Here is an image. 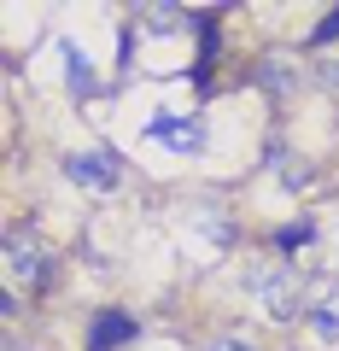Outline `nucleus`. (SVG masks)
Returning a JSON list of instances; mask_svg holds the SVG:
<instances>
[{
	"label": "nucleus",
	"mask_w": 339,
	"mask_h": 351,
	"mask_svg": "<svg viewBox=\"0 0 339 351\" xmlns=\"http://www.w3.org/2000/svg\"><path fill=\"white\" fill-rule=\"evenodd\" d=\"M0 252H6V276H12L18 287H53V252L41 246L36 234H24V228H6Z\"/></svg>",
	"instance_id": "f257e3e1"
},
{
	"label": "nucleus",
	"mask_w": 339,
	"mask_h": 351,
	"mask_svg": "<svg viewBox=\"0 0 339 351\" xmlns=\"http://www.w3.org/2000/svg\"><path fill=\"white\" fill-rule=\"evenodd\" d=\"M258 76L269 82V94H292V71H287V64H264Z\"/></svg>",
	"instance_id": "6e6552de"
},
{
	"label": "nucleus",
	"mask_w": 339,
	"mask_h": 351,
	"mask_svg": "<svg viewBox=\"0 0 339 351\" xmlns=\"http://www.w3.org/2000/svg\"><path fill=\"white\" fill-rule=\"evenodd\" d=\"M310 240H316V223H287V228L275 234V246L292 252V246H310Z\"/></svg>",
	"instance_id": "0eeeda50"
},
{
	"label": "nucleus",
	"mask_w": 339,
	"mask_h": 351,
	"mask_svg": "<svg viewBox=\"0 0 339 351\" xmlns=\"http://www.w3.org/2000/svg\"><path fill=\"white\" fill-rule=\"evenodd\" d=\"M152 135H158L164 147H176V152H199L205 147V123H199V117H188V123H176V117H152Z\"/></svg>",
	"instance_id": "20e7f679"
},
{
	"label": "nucleus",
	"mask_w": 339,
	"mask_h": 351,
	"mask_svg": "<svg viewBox=\"0 0 339 351\" xmlns=\"http://www.w3.org/2000/svg\"><path fill=\"white\" fill-rule=\"evenodd\" d=\"M135 334H140V322L129 311H100L88 322V351H123Z\"/></svg>",
	"instance_id": "7ed1b4c3"
},
{
	"label": "nucleus",
	"mask_w": 339,
	"mask_h": 351,
	"mask_svg": "<svg viewBox=\"0 0 339 351\" xmlns=\"http://www.w3.org/2000/svg\"><path fill=\"white\" fill-rule=\"evenodd\" d=\"M211 351H258V346H246V339H216Z\"/></svg>",
	"instance_id": "9d476101"
},
{
	"label": "nucleus",
	"mask_w": 339,
	"mask_h": 351,
	"mask_svg": "<svg viewBox=\"0 0 339 351\" xmlns=\"http://www.w3.org/2000/svg\"><path fill=\"white\" fill-rule=\"evenodd\" d=\"M64 176L82 182V188H94V193H112L117 182H123V164L105 147H94V152H71V158H64Z\"/></svg>",
	"instance_id": "f03ea898"
},
{
	"label": "nucleus",
	"mask_w": 339,
	"mask_h": 351,
	"mask_svg": "<svg viewBox=\"0 0 339 351\" xmlns=\"http://www.w3.org/2000/svg\"><path fill=\"white\" fill-rule=\"evenodd\" d=\"M64 71H71V94H76V100H88V94H105V88L94 82V64L82 59L76 47H64Z\"/></svg>",
	"instance_id": "39448f33"
},
{
	"label": "nucleus",
	"mask_w": 339,
	"mask_h": 351,
	"mask_svg": "<svg viewBox=\"0 0 339 351\" xmlns=\"http://www.w3.org/2000/svg\"><path fill=\"white\" fill-rule=\"evenodd\" d=\"M310 334L322 346H339V304H310Z\"/></svg>",
	"instance_id": "423d86ee"
},
{
	"label": "nucleus",
	"mask_w": 339,
	"mask_h": 351,
	"mask_svg": "<svg viewBox=\"0 0 339 351\" xmlns=\"http://www.w3.org/2000/svg\"><path fill=\"white\" fill-rule=\"evenodd\" d=\"M334 41H339V6H334V12L322 18V24H316V36H310V47H334Z\"/></svg>",
	"instance_id": "1a4fd4ad"
}]
</instances>
